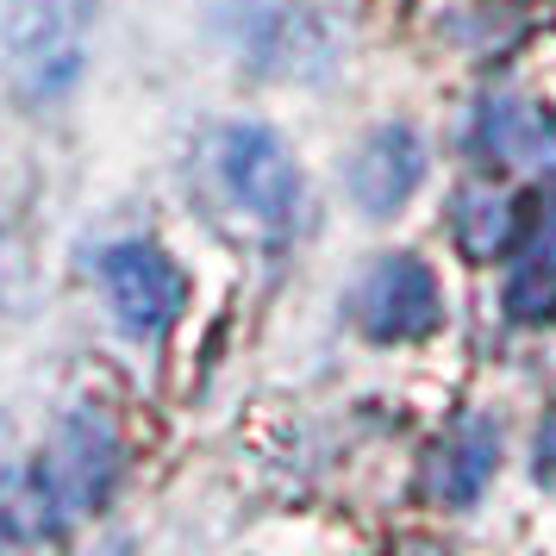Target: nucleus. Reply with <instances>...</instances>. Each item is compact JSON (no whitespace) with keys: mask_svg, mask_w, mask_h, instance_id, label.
I'll return each mask as SVG.
<instances>
[{"mask_svg":"<svg viewBox=\"0 0 556 556\" xmlns=\"http://www.w3.org/2000/svg\"><path fill=\"white\" fill-rule=\"evenodd\" d=\"M0 51L20 94L51 101L81 76V13L76 0H0Z\"/></svg>","mask_w":556,"mask_h":556,"instance_id":"1","label":"nucleus"},{"mask_svg":"<svg viewBox=\"0 0 556 556\" xmlns=\"http://www.w3.org/2000/svg\"><path fill=\"white\" fill-rule=\"evenodd\" d=\"M101 281L106 301H113V319L131 338H163L188 306V276L156 244H113L101 256Z\"/></svg>","mask_w":556,"mask_h":556,"instance_id":"2","label":"nucleus"},{"mask_svg":"<svg viewBox=\"0 0 556 556\" xmlns=\"http://www.w3.org/2000/svg\"><path fill=\"white\" fill-rule=\"evenodd\" d=\"M38 476L51 488V501L63 506V519H70V513H94V506L113 494V476H119V438L106 426V413H94V406L70 413V419L56 426L51 451L38 463Z\"/></svg>","mask_w":556,"mask_h":556,"instance_id":"3","label":"nucleus"},{"mask_svg":"<svg viewBox=\"0 0 556 556\" xmlns=\"http://www.w3.org/2000/svg\"><path fill=\"white\" fill-rule=\"evenodd\" d=\"M219 176H226L231 201L263 226H288L301 206V169H294L288 144L263 126H231L219 138Z\"/></svg>","mask_w":556,"mask_h":556,"instance_id":"4","label":"nucleus"},{"mask_svg":"<svg viewBox=\"0 0 556 556\" xmlns=\"http://www.w3.org/2000/svg\"><path fill=\"white\" fill-rule=\"evenodd\" d=\"M356 319L369 338L381 344H406V338H426L444 319L438 301V276H431L419 256H381L376 269L356 288Z\"/></svg>","mask_w":556,"mask_h":556,"instance_id":"5","label":"nucleus"},{"mask_svg":"<svg viewBox=\"0 0 556 556\" xmlns=\"http://www.w3.org/2000/svg\"><path fill=\"white\" fill-rule=\"evenodd\" d=\"M481 151L513 176H556V113L519 94H494L481 106Z\"/></svg>","mask_w":556,"mask_h":556,"instance_id":"6","label":"nucleus"},{"mask_svg":"<svg viewBox=\"0 0 556 556\" xmlns=\"http://www.w3.org/2000/svg\"><path fill=\"white\" fill-rule=\"evenodd\" d=\"M426 176V144L413 126H381L363 138V151L351 156V194L363 213H394V206L419 188Z\"/></svg>","mask_w":556,"mask_h":556,"instance_id":"7","label":"nucleus"},{"mask_svg":"<svg viewBox=\"0 0 556 556\" xmlns=\"http://www.w3.org/2000/svg\"><path fill=\"white\" fill-rule=\"evenodd\" d=\"M494 469H501V431L488 419H456L426 456V488L444 506H476Z\"/></svg>","mask_w":556,"mask_h":556,"instance_id":"8","label":"nucleus"},{"mask_svg":"<svg viewBox=\"0 0 556 556\" xmlns=\"http://www.w3.org/2000/svg\"><path fill=\"white\" fill-rule=\"evenodd\" d=\"M506 313L526 326L556 319V201H544L538 219L519 231V256L506 276Z\"/></svg>","mask_w":556,"mask_h":556,"instance_id":"9","label":"nucleus"},{"mask_svg":"<svg viewBox=\"0 0 556 556\" xmlns=\"http://www.w3.org/2000/svg\"><path fill=\"white\" fill-rule=\"evenodd\" d=\"M451 238L469 263H494L519 244V206L494 181H469L451 206Z\"/></svg>","mask_w":556,"mask_h":556,"instance_id":"10","label":"nucleus"},{"mask_svg":"<svg viewBox=\"0 0 556 556\" xmlns=\"http://www.w3.org/2000/svg\"><path fill=\"white\" fill-rule=\"evenodd\" d=\"M538 476L556 488V413L544 419V426H538Z\"/></svg>","mask_w":556,"mask_h":556,"instance_id":"11","label":"nucleus"}]
</instances>
